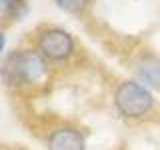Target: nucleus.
<instances>
[{
  "label": "nucleus",
  "mask_w": 160,
  "mask_h": 150,
  "mask_svg": "<svg viewBox=\"0 0 160 150\" xmlns=\"http://www.w3.org/2000/svg\"><path fill=\"white\" fill-rule=\"evenodd\" d=\"M44 74H46V58L36 50L12 52L0 68V76L8 84H32L42 80Z\"/></svg>",
  "instance_id": "1"
},
{
  "label": "nucleus",
  "mask_w": 160,
  "mask_h": 150,
  "mask_svg": "<svg viewBox=\"0 0 160 150\" xmlns=\"http://www.w3.org/2000/svg\"><path fill=\"white\" fill-rule=\"evenodd\" d=\"M114 104L118 112L126 118H140L152 108L154 98L150 88L136 80H124L114 92Z\"/></svg>",
  "instance_id": "2"
},
{
  "label": "nucleus",
  "mask_w": 160,
  "mask_h": 150,
  "mask_svg": "<svg viewBox=\"0 0 160 150\" xmlns=\"http://www.w3.org/2000/svg\"><path fill=\"white\" fill-rule=\"evenodd\" d=\"M38 50L48 60H66L74 52V38L64 28H48L38 36Z\"/></svg>",
  "instance_id": "3"
},
{
  "label": "nucleus",
  "mask_w": 160,
  "mask_h": 150,
  "mask_svg": "<svg viewBox=\"0 0 160 150\" xmlns=\"http://www.w3.org/2000/svg\"><path fill=\"white\" fill-rule=\"evenodd\" d=\"M48 150H86V140L76 128H56L48 136Z\"/></svg>",
  "instance_id": "4"
},
{
  "label": "nucleus",
  "mask_w": 160,
  "mask_h": 150,
  "mask_svg": "<svg viewBox=\"0 0 160 150\" xmlns=\"http://www.w3.org/2000/svg\"><path fill=\"white\" fill-rule=\"evenodd\" d=\"M140 82L146 88L160 90V60L158 58H144L136 68Z\"/></svg>",
  "instance_id": "5"
},
{
  "label": "nucleus",
  "mask_w": 160,
  "mask_h": 150,
  "mask_svg": "<svg viewBox=\"0 0 160 150\" xmlns=\"http://www.w3.org/2000/svg\"><path fill=\"white\" fill-rule=\"evenodd\" d=\"M54 2L58 4V8H62L68 14H80L86 10L90 0H54Z\"/></svg>",
  "instance_id": "6"
},
{
  "label": "nucleus",
  "mask_w": 160,
  "mask_h": 150,
  "mask_svg": "<svg viewBox=\"0 0 160 150\" xmlns=\"http://www.w3.org/2000/svg\"><path fill=\"white\" fill-rule=\"evenodd\" d=\"M20 0H0V8L2 10H12Z\"/></svg>",
  "instance_id": "7"
},
{
  "label": "nucleus",
  "mask_w": 160,
  "mask_h": 150,
  "mask_svg": "<svg viewBox=\"0 0 160 150\" xmlns=\"http://www.w3.org/2000/svg\"><path fill=\"white\" fill-rule=\"evenodd\" d=\"M4 44H6V38H4V32L0 30V54H2V50H4Z\"/></svg>",
  "instance_id": "8"
}]
</instances>
